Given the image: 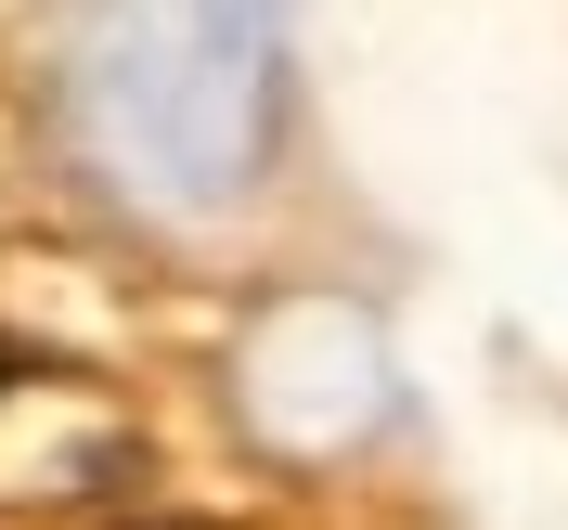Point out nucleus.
<instances>
[{"mask_svg":"<svg viewBox=\"0 0 568 530\" xmlns=\"http://www.w3.org/2000/svg\"><path fill=\"white\" fill-rule=\"evenodd\" d=\"M13 376H27V350H0V389H13Z\"/></svg>","mask_w":568,"mask_h":530,"instance_id":"f257e3e1","label":"nucleus"}]
</instances>
